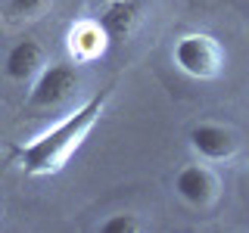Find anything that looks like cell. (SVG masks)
<instances>
[{"label": "cell", "mask_w": 249, "mask_h": 233, "mask_svg": "<svg viewBox=\"0 0 249 233\" xmlns=\"http://www.w3.org/2000/svg\"><path fill=\"white\" fill-rule=\"evenodd\" d=\"M106 97L109 93H97L90 97L88 103L78 109L75 115H69L66 121H59L53 131L41 134L37 140H31L28 146L19 150V165L25 168V174H53L72 159V152L84 143V137L93 131L100 112L106 106Z\"/></svg>", "instance_id": "cell-1"}, {"label": "cell", "mask_w": 249, "mask_h": 233, "mask_svg": "<svg viewBox=\"0 0 249 233\" xmlns=\"http://www.w3.org/2000/svg\"><path fill=\"white\" fill-rule=\"evenodd\" d=\"M171 56H175V66L181 68L184 75L199 78V81H212V78H218L221 68H224L221 44H218L212 34H202V31L178 37Z\"/></svg>", "instance_id": "cell-2"}, {"label": "cell", "mask_w": 249, "mask_h": 233, "mask_svg": "<svg viewBox=\"0 0 249 233\" xmlns=\"http://www.w3.org/2000/svg\"><path fill=\"white\" fill-rule=\"evenodd\" d=\"M81 87V75L69 62H53L37 75L35 87L28 93V109H56L66 100H72Z\"/></svg>", "instance_id": "cell-3"}, {"label": "cell", "mask_w": 249, "mask_h": 233, "mask_svg": "<svg viewBox=\"0 0 249 233\" xmlns=\"http://www.w3.org/2000/svg\"><path fill=\"white\" fill-rule=\"evenodd\" d=\"M175 193L193 208H209L218 196V181L206 165H187L175 177Z\"/></svg>", "instance_id": "cell-4"}, {"label": "cell", "mask_w": 249, "mask_h": 233, "mask_svg": "<svg viewBox=\"0 0 249 233\" xmlns=\"http://www.w3.org/2000/svg\"><path fill=\"white\" fill-rule=\"evenodd\" d=\"M190 146H193V152H199L202 159H209V162H224L237 152V137H233V131L224 128V124L202 121L190 131Z\"/></svg>", "instance_id": "cell-5"}, {"label": "cell", "mask_w": 249, "mask_h": 233, "mask_svg": "<svg viewBox=\"0 0 249 233\" xmlns=\"http://www.w3.org/2000/svg\"><path fill=\"white\" fill-rule=\"evenodd\" d=\"M140 16H143V0H109V6L100 16V28L106 31L109 41L122 44L137 28Z\"/></svg>", "instance_id": "cell-6"}, {"label": "cell", "mask_w": 249, "mask_h": 233, "mask_svg": "<svg viewBox=\"0 0 249 233\" xmlns=\"http://www.w3.org/2000/svg\"><path fill=\"white\" fill-rule=\"evenodd\" d=\"M106 44H109V37H106V31L100 28V22H78V25L69 31V50L81 62H90V59L103 56Z\"/></svg>", "instance_id": "cell-7"}, {"label": "cell", "mask_w": 249, "mask_h": 233, "mask_svg": "<svg viewBox=\"0 0 249 233\" xmlns=\"http://www.w3.org/2000/svg\"><path fill=\"white\" fill-rule=\"evenodd\" d=\"M41 59H44V50L37 41H31V37H25V41L13 44L10 53H6V78H13V81H25V78H31L41 68Z\"/></svg>", "instance_id": "cell-8"}, {"label": "cell", "mask_w": 249, "mask_h": 233, "mask_svg": "<svg viewBox=\"0 0 249 233\" xmlns=\"http://www.w3.org/2000/svg\"><path fill=\"white\" fill-rule=\"evenodd\" d=\"M100 230L103 233H137L140 230V221L134 215L122 212V215H109L103 224H100Z\"/></svg>", "instance_id": "cell-9"}, {"label": "cell", "mask_w": 249, "mask_h": 233, "mask_svg": "<svg viewBox=\"0 0 249 233\" xmlns=\"http://www.w3.org/2000/svg\"><path fill=\"white\" fill-rule=\"evenodd\" d=\"M50 0H10V10L16 16H37Z\"/></svg>", "instance_id": "cell-10"}]
</instances>
